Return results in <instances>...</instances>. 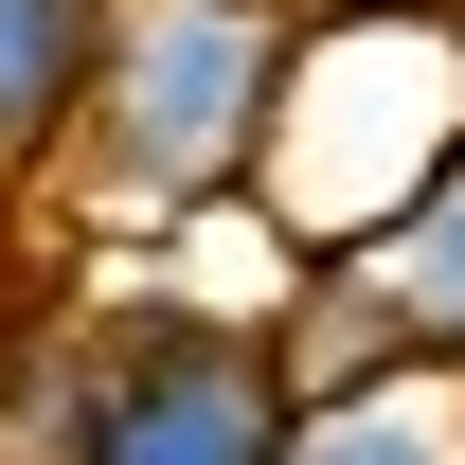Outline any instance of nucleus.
<instances>
[{"mask_svg": "<svg viewBox=\"0 0 465 465\" xmlns=\"http://www.w3.org/2000/svg\"><path fill=\"white\" fill-rule=\"evenodd\" d=\"M304 394L269 341L232 322H143V341L90 358V411H72V465H287Z\"/></svg>", "mask_w": 465, "mask_h": 465, "instance_id": "2", "label": "nucleus"}, {"mask_svg": "<svg viewBox=\"0 0 465 465\" xmlns=\"http://www.w3.org/2000/svg\"><path fill=\"white\" fill-rule=\"evenodd\" d=\"M448 36H465V0H448Z\"/></svg>", "mask_w": 465, "mask_h": 465, "instance_id": "6", "label": "nucleus"}, {"mask_svg": "<svg viewBox=\"0 0 465 465\" xmlns=\"http://www.w3.org/2000/svg\"><path fill=\"white\" fill-rule=\"evenodd\" d=\"M304 72V0H125L108 90H90V162H108L125 215H215L269 179V125H287Z\"/></svg>", "mask_w": 465, "mask_h": 465, "instance_id": "1", "label": "nucleus"}, {"mask_svg": "<svg viewBox=\"0 0 465 465\" xmlns=\"http://www.w3.org/2000/svg\"><path fill=\"white\" fill-rule=\"evenodd\" d=\"M358 269L394 287L411 358H465V143H448L430 179H411V215H394V232H358Z\"/></svg>", "mask_w": 465, "mask_h": 465, "instance_id": "4", "label": "nucleus"}, {"mask_svg": "<svg viewBox=\"0 0 465 465\" xmlns=\"http://www.w3.org/2000/svg\"><path fill=\"white\" fill-rule=\"evenodd\" d=\"M108 36H125V0H0V179H18V162H54L72 125H90Z\"/></svg>", "mask_w": 465, "mask_h": 465, "instance_id": "3", "label": "nucleus"}, {"mask_svg": "<svg viewBox=\"0 0 465 465\" xmlns=\"http://www.w3.org/2000/svg\"><path fill=\"white\" fill-rule=\"evenodd\" d=\"M287 465H465V430L411 394V376H376V394H304Z\"/></svg>", "mask_w": 465, "mask_h": 465, "instance_id": "5", "label": "nucleus"}]
</instances>
